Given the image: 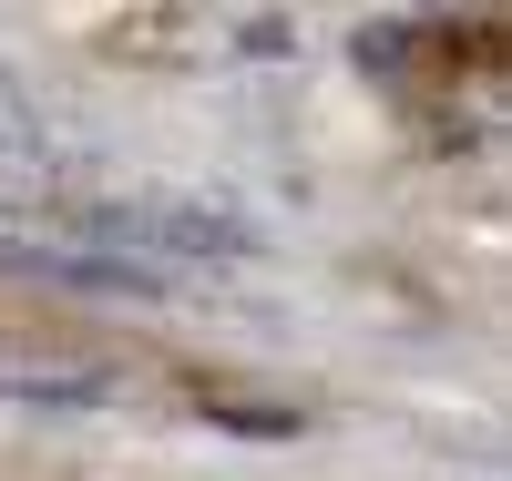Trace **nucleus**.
I'll return each instance as SVG.
<instances>
[{"label": "nucleus", "instance_id": "2", "mask_svg": "<svg viewBox=\"0 0 512 481\" xmlns=\"http://www.w3.org/2000/svg\"><path fill=\"white\" fill-rule=\"evenodd\" d=\"M216 430H246V441H297V410H256V400H205Z\"/></svg>", "mask_w": 512, "mask_h": 481}, {"label": "nucleus", "instance_id": "1", "mask_svg": "<svg viewBox=\"0 0 512 481\" xmlns=\"http://www.w3.org/2000/svg\"><path fill=\"white\" fill-rule=\"evenodd\" d=\"M82 226L113 236V246H164V256H246L256 246L236 215H205V205H103Z\"/></svg>", "mask_w": 512, "mask_h": 481}]
</instances>
